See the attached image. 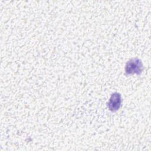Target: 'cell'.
Segmentation results:
<instances>
[{"mask_svg": "<svg viewBox=\"0 0 151 151\" xmlns=\"http://www.w3.org/2000/svg\"><path fill=\"white\" fill-rule=\"evenodd\" d=\"M143 70V65L140 60L137 58L129 61L126 65L125 71L127 74H140Z\"/></svg>", "mask_w": 151, "mask_h": 151, "instance_id": "1", "label": "cell"}, {"mask_svg": "<svg viewBox=\"0 0 151 151\" xmlns=\"http://www.w3.org/2000/svg\"><path fill=\"white\" fill-rule=\"evenodd\" d=\"M121 104V96L119 93H114L111 95L108 104L109 109L112 111L119 109Z\"/></svg>", "mask_w": 151, "mask_h": 151, "instance_id": "2", "label": "cell"}]
</instances>
